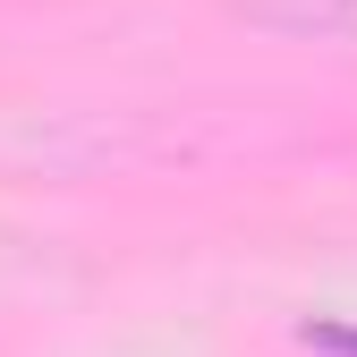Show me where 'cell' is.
Instances as JSON below:
<instances>
[{"label":"cell","mask_w":357,"mask_h":357,"mask_svg":"<svg viewBox=\"0 0 357 357\" xmlns=\"http://www.w3.org/2000/svg\"><path fill=\"white\" fill-rule=\"evenodd\" d=\"M298 340H306V349H324V357H357V324H306Z\"/></svg>","instance_id":"obj_2"},{"label":"cell","mask_w":357,"mask_h":357,"mask_svg":"<svg viewBox=\"0 0 357 357\" xmlns=\"http://www.w3.org/2000/svg\"><path fill=\"white\" fill-rule=\"evenodd\" d=\"M230 9L264 34H298V43H357V0H230Z\"/></svg>","instance_id":"obj_1"}]
</instances>
